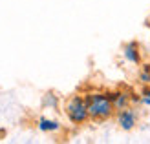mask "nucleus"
I'll list each match as a JSON object with an SVG mask.
<instances>
[{
    "mask_svg": "<svg viewBox=\"0 0 150 144\" xmlns=\"http://www.w3.org/2000/svg\"><path fill=\"white\" fill-rule=\"evenodd\" d=\"M86 102H88V113L92 120H108L115 113L112 93H103V91L90 93L86 95Z\"/></svg>",
    "mask_w": 150,
    "mask_h": 144,
    "instance_id": "f257e3e1",
    "label": "nucleus"
},
{
    "mask_svg": "<svg viewBox=\"0 0 150 144\" xmlns=\"http://www.w3.org/2000/svg\"><path fill=\"white\" fill-rule=\"evenodd\" d=\"M64 113H66V117L70 119V122L75 124V126H81V124H84L86 120H90L86 97H81V95L70 97L68 100H66Z\"/></svg>",
    "mask_w": 150,
    "mask_h": 144,
    "instance_id": "f03ea898",
    "label": "nucleus"
},
{
    "mask_svg": "<svg viewBox=\"0 0 150 144\" xmlns=\"http://www.w3.org/2000/svg\"><path fill=\"white\" fill-rule=\"evenodd\" d=\"M115 119H117V124H119L121 130L130 131L137 124V111L134 110L132 106H128V108H125V110H119L115 113Z\"/></svg>",
    "mask_w": 150,
    "mask_h": 144,
    "instance_id": "7ed1b4c3",
    "label": "nucleus"
},
{
    "mask_svg": "<svg viewBox=\"0 0 150 144\" xmlns=\"http://www.w3.org/2000/svg\"><path fill=\"white\" fill-rule=\"evenodd\" d=\"M123 55H125V58L128 60V62L136 64V66L141 64V51H139V44L136 40H132V42L126 44L125 49H123Z\"/></svg>",
    "mask_w": 150,
    "mask_h": 144,
    "instance_id": "20e7f679",
    "label": "nucleus"
},
{
    "mask_svg": "<svg viewBox=\"0 0 150 144\" xmlns=\"http://www.w3.org/2000/svg\"><path fill=\"white\" fill-rule=\"evenodd\" d=\"M112 100H114L115 111L125 110V108H128L130 102H132V93L130 91H115V93H112Z\"/></svg>",
    "mask_w": 150,
    "mask_h": 144,
    "instance_id": "39448f33",
    "label": "nucleus"
},
{
    "mask_svg": "<svg viewBox=\"0 0 150 144\" xmlns=\"http://www.w3.org/2000/svg\"><path fill=\"white\" fill-rule=\"evenodd\" d=\"M39 130H42V131H57V130H61V124H59L57 120L40 117L39 119Z\"/></svg>",
    "mask_w": 150,
    "mask_h": 144,
    "instance_id": "423d86ee",
    "label": "nucleus"
},
{
    "mask_svg": "<svg viewBox=\"0 0 150 144\" xmlns=\"http://www.w3.org/2000/svg\"><path fill=\"white\" fill-rule=\"evenodd\" d=\"M141 104H145V106H150V97H141Z\"/></svg>",
    "mask_w": 150,
    "mask_h": 144,
    "instance_id": "0eeeda50",
    "label": "nucleus"
}]
</instances>
